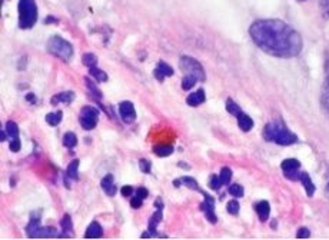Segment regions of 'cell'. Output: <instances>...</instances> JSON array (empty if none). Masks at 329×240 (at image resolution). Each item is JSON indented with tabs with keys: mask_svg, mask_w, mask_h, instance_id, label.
I'll use <instances>...</instances> for the list:
<instances>
[{
	"mask_svg": "<svg viewBox=\"0 0 329 240\" xmlns=\"http://www.w3.org/2000/svg\"><path fill=\"white\" fill-rule=\"evenodd\" d=\"M74 100V93L72 90H66V92H62V93L54 94L50 100V103L53 106H57L59 103H64V105H70Z\"/></svg>",
	"mask_w": 329,
	"mask_h": 240,
	"instance_id": "8fae6325",
	"label": "cell"
},
{
	"mask_svg": "<svg viewBox=\"0 0 329 240\" xmlns=\"http://www.w3.org/2000/svg\"><path fill=\"white\" fill-rule=\"evenodd\" d=\"M222 185V180H221V178L218 175H212L211 179H209V188L213 189V190H219Z\"/></svg>",
	"mask_w": 329,
	"mask_h": 240,
	"instance_id": "d6a6232c",
	"label": "cell"
},
{
	"mask_svg": "<svg viewBox=\"0 0 329 240\" xmlns=\"http://www.w3.org/2000/svg\"><path fill=\"white\" fill-rule=\"evenodd\" d=\"M85 80H86V86H87V89L90 90L92 96L95 97L96 100H100V99H102V93H100V90L97 89V86H96V84L93 83V82H92L89 77H86Z\"/></svg>",
	"mask_w": 329,
	"mask_h": 240,
	"instance_id": "4316f807",
	"label": "cell"
},
{
	"mask_svg": "<svg viewBox=\"0 0 329 240\" xmlns=\"http://www.w3.org/2000/svg\"><path fill=\"white\" fill-rule=\"evenodd\" d=\"M322 106L325 109V112L329 115V74L324 83V89H322Z\"/></svg>",
	"mask_w": 329,
	"mask_h": 240,
	"instance_id": "44dd1931",
	"label": "cell"
},
{
	"mask_svg": "<svg viewBox=\"0 0 329 240\" xmlns=\"http://www.w3.org/2000/svg\"><path fill=\"white\" fill-rule=\"evenodd\" d=\"M186 102H188V105L189 106H199L202 105L203 102H205V92L199 89V90H196V92H193L188 96V99H186Z\"/></svg>",
	"mask_w": 329,
	"mask_h": 240,
	"instance_id": "e0dca14e",
	"label": "cell"
},
{
	"mask_svg": "<svg viewBox=\"0 0 329 240\" xmlns=\"http://www.w3.org/2000/svg\"><path fill=\"white\" fill-rule=\"evenodd\" d=\"M89 73H90V76H93V79L97 82H106L107 80V74L103 70H100L97 66L89 67Z\"/></svg>",
	"mask_w": 329,
	"mask_h": 240,
	"instance_id": "7402d4cb",
	"label": "cell"
},
{
	"mask_svg": "<svg viewBox=\"0 0 329 240\" xmlns=\"http://www.w3.org/2000/svg\"><path fill=\"white\" fill-rule=\"evenodd\" d=\"M119 115L125 123H133L136 119V110L132 102H122L119 105Z\"/></svg>",
	"mask_w": 329,
	"mask_h": 240,
	"instance_id": "ba28073f",
	"label": "cell"
},
{
	"mask_svg": "<svg viewBox=\"0 0 329 240\" xmlns=\"http://www.w3.org/2000/svg\"><path fill=\"white\" fill-rule=\"evenodd\" d=\"M196 79L195 77H191V76H183V79H182V89L183 90H191L192 87L196 84Z\"/></svg>",
	"mask_w": 329,
	"mask_h": 240,
	"instance_id": "f546056e",
	"label": "cell"
},
{
	"mask_svg": "<svg viewBox=\"0 0 329 240\" xmlns=\"http://www.w3.org/2000/svg\"><path fill=\"white\" fill-rule=\"evenodd\" d=\"M142 203H143V199L138 198V196H135V198L130 199V206H132L133 209H139V208H142Z\"/></svg>",
	"mask_w": 329,
	"mask_h": 240,
	"instance_id": "8d00e7d4",
	"label": "cell"
},
{
	"mask_svg": "<svg viewBox=\"0 0 329 240\" xmlns=\"http://www.w3.org/2000/svg\"><path fill=\"white\" fill-rule=\"evenodd\" d=\"M153 152L160 157H165V156H169L173 153V146H170V145H162V146H155L153 147Z\"/></svg>",
	"mask_w": 329,
	"mask_h": 240,
	"instance_id": "cb8c5ba5",
	"label": "cell"
},
{
	"mask_svg": "<svg viewBox=\"0 0 329 240\" xmlns=\"http://www.w3.org/2000/svg\"><path fill=\"white\" fill-rule=\"evenodd\" d=\"M328 14H329V10H328Z\"/></svg>",
	"mask_w": 329,
	"mask_h": 240,
	"instance_id": "ee69618b",
	"label": "cell"
},
{
	"mask_svg": "<svg viewBox=\"0 0 329 240\" xmlns=\"http://www.w3.org/2000/svg\"><path fill=\"white\" fill-rule=\"evenodd\" d=\"M179 66H181L182 72L185 76H191L195 77L198 82H205L206 76H205V70L202 67V64L198 60H195L191 56H182L179 60Z\"/></svg>",
	"mask_w": 329,
	"mask_h": 240,
	"instance_id": "5b68a950",
	"label": "cell"
},
{
	"mask_svg": "<svg viewBox=\"0 0 329 240\" xmlns=\"http://www.w3.org/2000/svg\"><path fill=\"white\" fill-rule=\"evenodd\" d=\"M219 178L222 180L223 185H229V182H231V179H232V170H231L229 167H222Z\"/></svg>",
	"mask_w": 329,
	"mask_h": 240,
	"instance_id": "4dcf8cb0",
	"label": "cell"
},
{
	"mask_svg": "<svg viewBox=\"0 0 329 240\" xmlns=\"http://www.w3.org/2000/svg\"><path fill=\"white\" fill-rule=\"evenodd\" d=\"M19 27L32 29L37 21V6L34 0H19Z\"/></svg>",
	"mask_w": 329,
	"mask_h": 240,
	"instance_id": "3957f363",
	"label": "cell"
},
{
	"mask_svg": "<svg viewBox=\"0 0 329 240\" xmlns=\"http://www.w3.org/2000/svg\"><path fill=\"white\" fill-rule=\"evenodd\" d=\"M249 34L261 50L281 59L295 57L304 47L301 34L279 19L254 21L249 27Z\"/></svg>",
	"mask_w": 329,
	"mask_h": 240,
	"instance_id": "6da1fadb",
	"label": "cell"
},
{
	"mask_svg": "<svg viewBox=\"0 0 329 240\" xmlns=\"http://www.w3.org/2000/svg\"><path fill=\"white\" fill-rule=\"evenodd\" d=\"M228 213H231V215H234L236 216L238 213H239V203L236 202V200H231L229 203H228Z\"/></svg>",
	"mask_w": 329,
	"mask_h": 240,
	"instance_id": "e575fe53",
	"label": "cell"
},
{
	"mask_svg": "<svg viewBox=\"0 0 329 240\" xmlns=\"http://www.w3.org/2000/svg\"><path fill=\"white\" fill-rule=\"evenodd\" d=\"M295 180H299L302 185H304V188H305V190H307V195H308L309 198H312L314 196V193H315V185H314V182H312V179L309 178V175L307 173V172H298L297 175V179Z\"/></svg>",
	"mask_w": 329,
	"mask_h": 240,
	"instance_id": "30bf717a",
	"label": "cell"
},
{
	"mask_svg": "<svg viewBox=\"0 0 329 240\" xmlns=\"http://www.w3.org/2000/svg\"><path fill=\"white\" fill-rule=\"evenodd\" d=\"M47 52L63 62H70L73 57V46L60 36H52L47 40Z\"/></svg>",
	"mask_w": 329,
	"mask_h": 240,
	"instance_id": "277c9868",
	"label": "cell"
},
{
	"mask_svg": "<svg viewBox=\"0 0 329 240\" xmlns=\"http://www.w3.org/2000/svg\"><path fill=\"white\" fill-rule=\"evenodd\" d=\"M60 226H62V230L64 232L63 235H62V238H70V236H73V233H72L73 223H72V219H70L69 215H64L63 218H62V220H60Z\"/></svg>",
	"mask_w": 329,
	"mask_h": 240,
	"instance_id": "ac0fdd59",
	"label": "cell"
},
{
	"mask_svg": "<svg viewBox=\"0 0 329 240\" xmlns=\"http://www.w3.org/2000/svg\"><path fill=\"white\" fill-rule=\"evenodd\" d=\"M63 145L69 149H72L77 145V137L74 135L73 132H67L66 135L63 136Z\"/></svg>",
	"mask_w": 329,
	"mask_h": 240,
	"instance_id": "484cf974",
	"label": "cell"
},
{
	"mask_svg": "<svg viewBox=\"0 0 329 240\" xmlns=\"http://www.w3.org/2000/svg\"><path fill=\"white\" fill-rule=\"evenodd\" d=\"M99 120V110L93 106H85L80 110V125L83 126L86 130L95 129Z\"/></svg>",
	"mask_w": 329,
	"mask_h": 240,
	"instance_id": "8992f818",
	"label": "cell"
},
{
	"mask_svg": "<svg viewBox=\"0 0 329 240\" xmlns=\"http://www.w3.org/2000/svg\"><path fill=\"white\" fill-rule=\"evenodd\" d=\"M6 133L11 140H16V139H19V127L14 122H7L6 123Z\"/></svg>",
	"mask_w": 329,
	"mask_h": 240,
	"instance_id": "603a6c76",
	"label": "cell"
},
{
	"mask_svg": "<svg viewBox=\"0 0 329 240\" xmlns=\"http://www.w3.org/2000/svg\"><path fill=\"white\" fill-rule=\"evenodd\" d=\"M148 195H149L148 189L139 188L138 190H136V196H138V198H140V199H146V198H148Z\"/></svg>",
	"mask_w": 329,
	"mask_h": 240,
	"instance_id": "60d3db41",
	"label": "cell"
},
{
	"mask_svg": "<svg viewBox=\"0 0 329 240\" xmlns=\"http://www.w3.org/2000/svg\"><path fill=\"white\" fill-rule=\"evenodd\" d=\"M226 110H228V113H231V115L235 116V117L242 112L241 107L238 106V103H235L232 99H228V100H226Z\"/></svg>",
	"mask_w": 329,
	"mask_h": 240,
	"instance_id": "83f0119b",
	"label": "cell"
},
{
	"mask_svg": "<svg viewBox=\"0 0 329 240\" xmlns=\"http://www.w3.org/2000/svg\"><path fill=\"white\" fill-rule=\"evenodd\" d=\"M122 195H123L125 198H130V196L133 195V188H132V186H123V188H122Z\"/></svg>",
	"mask_w": 329,
	"mask_h": 240,
	"instance_id": "ab89813d",
	"label": "cell"
},
{
	"mask_svg": "<svg viewBox=\"0 0 329 240\" xmlns=\"http://www.w3.org/2000/svg\"><path fill=\"white\" fill-rule=\"evenodd\" d=\"M255 210L256 213H258V216H259V219L262 220V222H265V220L269 219V215H271V206H269V203H268L266 200L258 202L255 205Z\"/></svg>",
	"mask_w": 329,
	"mask_h": 240,
	"instance_id": "5bb4252c",
	"label": "cell"
},
{
	"mask_svg": "<svg viewBox=\"0 0 329 240\" xmlns=\"http://www.w3.org/2000/svg\"><path fill=\"white\" fill-rule=\"evenodd\" d=\"M201 193L203 195V202L201 203V209L203 210L206 219L215 225V223L218 222L216 215H215V199H213L212 196H209L208 193H205L203 190H201Z\"/></svg>",
	"mask_w": 329,
	"mask_h": 240,
	"instance_id": "52a82bcc",
	"label": "cell"
},
{
	"mask_svg": "<svg viewBox=\"0 0 329 240\" xmlns=\"http://www.w3.org/2000/svg\"><path fill=\"white\" fill-rule=\"evenodd\" d=\"M139 167H140V170H142L143 173H150L152 165H150V162L146 160V159H140V160H139Z\"/></svg>",
	"mask_w": 329,
	"mask_h": 240,
	"instance_id": "d590c367",
	"label": "cell"
},
{
	"mask_svg": "<svg viewBox=\"0 0 329 240\" xmlns=\"http://www.w3.org/2000/svg\"><path fill=\"white\" fill-rule=\"evenodd\" d=\"M100 186L102 189L105 190V193H106L107 196H115L116 195V185H115V179L112 175H106L105 178L102 179V182H100Z\"/></svg>",
	"mask_w": 329,
	"mask_h": 240,
	"instance_id": "4fadbf2b",
	"label": "cell"
},
{
	"mask_svg": "<svg viewBox=\"0 0 329 240\" xmlns=\"http://www.w3.org/2000/svg\"><path fill=\"white\" fill-rule=\"evenodd\" d=\"M63 119V113L59 110V112H54V113H49L46 116V122L50 126H57Z\"/></svg>",
	"mask_w": 329,
	"mask_h": 240,
	"instance_id": "d4e9b609",
	"label": "cell"
},
{
	"mask_svg": "<svg viewBox=\"0 0 329 240\" xmlns=\"http://www.w3.org/2000/svg\"><path fill=\"white\" fill-rule=\"evenodd\" d=\"M162 210H163V208H158V210L152 215V218L149 220V230H150V232H155L156 228H158V225L162 222V218H163Z\"/></svg>",
	"mask_w": 329,
	"mask_h": 240,
	"instance_id": "ffe728a7",
	"label": "cell"
},
{
	"mask_svg": "<svg viewBox=\"0 0 329 240\" xmlns=\"http://www.w3.org/2000/svg\"><path fill=\"white\" fill-rule=\"evenodd\" d=\"M324 7H327V10H329V0H322Z\"/></svg>",
	"mask_w": 329,
	"mask_h": 240,
	"instance_id": "b9f144b4",
	"label": "cell"
},
{
	"mask_svg": "<svg viewBox=\"0 0 329 240\" xmlns=\"http://www.w3.org/2000/svg\"><path fill=\"white\" fill-rule=\"evenodd\" d=\"M10 150L11 152H19L20 150V140L16 139V140H10Z\"/></svg>",
	"mask_w": 329,
	"mask_h": 240,
	"instance_id": "f35d334b",
	"label": "cell"
},
{
	"mask_svg": "<svg viewBox=\"0 0 329 240\" xmlns=\"http://www.w3.org/2000/svg\"><path fill=\"white\" fill-rule=\"evenodd\" d=\"M77 180L79 179V160H73L70 162V165L67 166L66 170V182L67 180Z\"/></svg>",
	"mask_w": 329,
	"mask_h": 240,
	"instance_id": "d6986e66",
	"label": "cell"
},
{
	"mask_svg": "<svg viewBox=\"0 0 329 240\" xmlns=\"http://www.w3.org/2000/svg\"><path fill=\"white\" fill-rule=\"evenodd\" d=\"M299 1H304V0H299Z\"/></svg>",
	"mask_w": 329,
	"mask_h": 240,
	"instance_id": "7bdbcfd3",
	"label": "cell"
},
{
	"mask_svg": "<svg viewBox=\"0 0 329 240\" xmlns=\"http://www.w3.org/2000/svg\"><path fill=\"white\" fill-rule=\"evenodd\" d=\"M182 183L186 186V188L192 189V190H199L201 192V189H199V186H198V182L195 180L193 178H189V176H185V178L179 179Z\"/></svg>",
	"mask_w": 329,
	"mask_h": 240,
	"instance_id": "f1b7e54d",
	"label": "cell"
},
{
	"mask_svg": "<svg viewBox=\"0 0 329 240\" xmlns=\"http://www.w3.org/2000/svg\"><path fill=\"white\" fill-rule=\"evenodd\" d=\"M264 137L268 142H272L281 146H291L298 142V136L292 133L281 120L268 123L264 129Z\"/></svg>",
	"mask_w": 329,
	"mask_h": 240,
	"instance_id": "7a4b0ae2",
	"label": "cell"
},
{
	"mask_svg": "<svg viewBox=\"0 0 329 240\" xmlns=\"http://www.w3.org/2000/svg\"><path fill=\"white\" fill-rule=\"evenodd\" d=\"M236 119H238L239 129H241L242 132H249V130H252V127H254V120L251 119V116L246 115L244 112H241L239 115L236 116Z\"/></svg>",
	"mask_w": 329,
	"mask_h": 240,
	"instance_id": "9a60e30c",
	"label": "cell"
},
{
	"mask_svg": "<svg viewBox=\"0 0 329 240\" xmlns=\"http://www.w3.org/2000/svg\"><path fill=\"white\" fill-rule=\"evenodd\" d=\"M309 236H311V233H309V230L307 228H301L298 230L297 238H299V239H308Z\"/></svg>",
	"mask_w": 329,
	"mask_h": 240,
	"instance_id": "74e56055",
	"label": "cell"
},
{
	"mask_svg": "<svg viewBox=\"0 0 329 240\" xmlns=\"http://www.w3.org/2000/svg\"><path fill=\"white\" fill-rule=\"evenodd\" d=\"M82 60H83V63H85L87 67H92V66H96V64H97V57H96L95 54H92V53H86Z\"/></svg>",
	"mask_w": 329,
	"mask_h": 240,
	"instance_id": "836d02e7",
	"label": "cell"
},
{
	"mask_svg": "<svg viewBox=\"0 0 329 240\" xmlns=\"http://www.w3.org/2000/svg\"><path fill=\"white\" fill-rule=\"evenodd\" d=\"M173 74V69L170 67L168 63L165 62H159L156 69H155V77L159 80V82H163L165 77H169Z\"/></svg>",
	"mask_w": 329,
	"mask_h": 240,
	"instance_id": "7c38bea8",
	"label": "cell"
},
{
	"mask_svg": "<svg viewBox=\"0 0 329 240\" xmlns=\"http://www.w3.org/2000/svg\"><path fill=\"white\" fill-rule=\"evenodd\" d=\"M102 236H103V229L97 222L90 223L89 228L86 229L85 238H87V239H97V238H102Z\"/></svg>",
	"mask_w": 329,
	"mask_h": 240,
	"instance_id": "2e32d148",
	"label": "cell"
},
{
	"mask_svg": "<svg viewBox=\"0 0 329 240\" xmlns=\"http://www.w3.org/2000/svg\"><path fill=\"white\" fill-rule=\"evenodd\" d=\"M229 193H231L234 198H242L245 190L241 185H236V183H235V185H231V186H229Z\"/></svg>",
	"mask_w": 329,
	"mask_h": 240,
	"instance_id": "1f68e13d",
	"label": "cell"
},
{
	"mask_svg": "<svg viewBox=\"0 0 329 240\" xmlns=\"http://www.w3.org/2000/svg\"><path fill=\"white\" fill-rule=\"evenodd\" d=\"M281 169L284 170V175L291 180H295L297 179L298 172L301 169V163L297 159H285L281 165Z\"/></svg>",
	"mask_w": 329,
	"mask_h": 240,
	"instance_id": "9c48e42d",
	"label": "cell"
}]
</instances>
